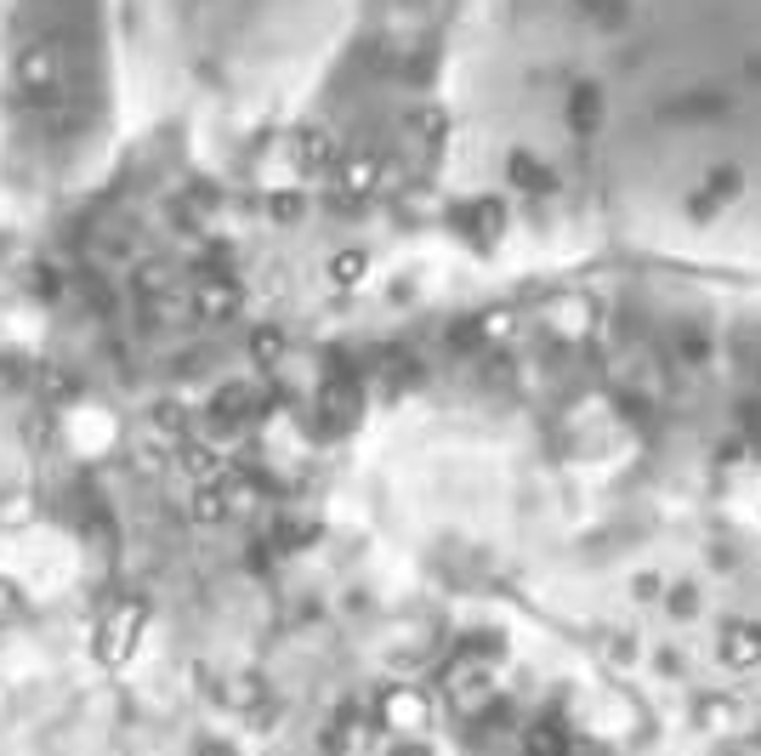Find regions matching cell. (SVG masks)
Here are the masks:
<instances>
[{
	"label": "cell",
	"mask_w": 761,
	"mask_h": 756,
	"mask_svg": "<svg viewBox=\"0 0 761 756\" xmlns=\"http://www.w3.org/2000/svg\"><path fill=\"white\" fill-rule=\"evenodd\" d=\"M722 666L728 672H761V626H728L722 632Z\"/></svg>",
	"instance_id": "1"
},
{
	"label": "cell",
	"mask_w": 761,
	"mask_h": 756,
	"mask_svg": "<svg viewBox=\"0 0 761 756\" xmlns=\"http://www.w3.org/2000/svg\"><path fill=\"white\" fill-rule=\"evenodd\" d=\"M398 723H420V699H415V694L398 699Z\"/></svg>",
	"instance_id": "4"
},
{
	"label": "cell",
	"mask_w": 761,
	"mask_h": 756,
	"mask_svg": "<svg viewBox=\"0 0 761 756\" xmlns=\"http://www.w3.org/2000/svg\"><path fill=\"white\" fill-rule=\"evenodd\" d=\"M728 723H733V699L728 694H710L699 705V728H728Z\"/></svg>",
	"instance_id": "2"
},
{
	"label": "cell",
	"mask_w": 761,
	"mask_h": 756,
	"mask_svg": "<svg viewBox=\"0 0 761 756\" xmlns=\"http://www.w3.org/2000/svg\"><path fill=\"white\" fill-rule=\"evenodd\" d=\"M562 728H529V739H522V750L529 756H562Z\"/></svg>",
	"instance_id": "3"
}]
</instances>
